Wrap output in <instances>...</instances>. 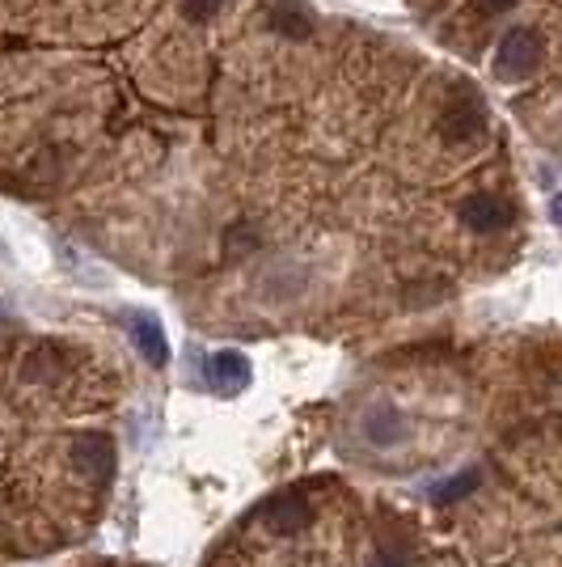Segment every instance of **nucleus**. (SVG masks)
I'll list each match as a JSON object with an SVG mask.
<instances>
[{"label":"nucleus","instance_id":"7ed1b4c3","mask_svg":"<svg viewBox=\"0 0 562 567\" xmlns=\"http://www.w3.org/2000/svg\"><path fill=\"white\" fill-rule=\"evenodd\" d=\"M72 462H76V471L90 474V478H111V474H115V441H111V436H102V432L76 436V445H72Z\"/></svg>","mask_w":562,"mask_h":567},{"label":"nucleus","instance_id":"39448f33","mask_svg":"<svg viewBox=\"0 0 562 567\" xmlns=\"http://www.w3.org/2000/svg\"><path fill=\"white\" fill-rule=\"evenodd\" d=\"M440 132H445L448 141H473V136H482L487 132V111H482V102H452L448 106L445 123H440Z\"/></svg>","mask_w":562,"mask_h":567},{"label":"nucleus","instance_id":"423d86ee","mask_svg":"<svg viewBox=\"0 0 562 567\" xmlns=\"http://www.w3.org/2000/svg\"><path fill=\"white\" fill-rule=\"evenodd\" d=\"M267 25L283 34V39H309L313 34V18L305 13V4L301 0H275L271 9H267Z\"/></svg>","mask_w":562,"mask_h":567},{"label":"nucleus","instance_id":"20e7f679","mask_svg":"<svg viewBox=\"0 0 562 567\" xmlns=\"http://www.w3.org/2000/svg\"><path fill=\"white\" fill-rule=\"evenodd\" d=\"M461 225L473 234H495V229H508L512 225V208L495 195H469L461 204Z\"/></svg>","mask_w":562,"mask_h":567},{"label":"nucleus","instance_id":"0eeeda50","mask_svg":"<svg viewBox=\"0 0 562 567\" xmlns=\"http://www.w3.org/2000/svg\"><path fill=\"white\" fill-rule=\"evenodd\" d=\"M127 327H132V339H136V348L144 352V360L162 369L165 360H169V343H165V331L157 327V318H148V313H127Z\"/></svg>","mask_w":562,"mask_h":567},{"label":"nucleus","instance_id":"f03ea898","mask_svg":"<svg viewBox=\"0 0 562 567\" xmlns=\"http://www.w3.org/2000/svg\"><path fill=\"white\" fill-rule=\"evenodd\" d=\"M262 520H267L271 534H301L309 520H313V508H309V499L301 492H283V496L267 499Z\"/></svg>","mask_w":562,"mask_h":567},{"label":"nucleus","instance_id":"6e6552de","mask_svg":"<svg viewBox=\"0 0 562 567\" xmlns=\"http://www.w3.org/2000/svg\"><path fill=\"white\" fill-rule=\"evenodd\" d=\"M208 378L211 385H229V390H246L250 385V360L241 352H216L208 360Z\"/></svg>","mask_w":562,"mask_h":567},{"label":"nucleus","instance_id":"f257e3e1","mask_svg":"<svg viewBox=\"0 0 562 567\" xmlns=\"http://www.w3.org/2000/svg\"><path fill=\"white\" fill-rule=\"evenodd\" d=\"M538 60H541L538 34L524 30V25H516V30H508L499 39V48H495V76L499 81H524L529 72L538 69Z\"/></svg>","mask_w":562,"mask_h":567},{"label":"nucleus","instance_id":"1a4fd4ad","mask_svg":"<svg viewBox=\"0 0 562 567\" xmlns=\"http://www.w3.org/2000/svg\"><path fill=\"white\" fill-rule=\"evenodd\" d=\"M402 432H406V424H402V415L394 406H376L373 415L364 420V436L373 445H394V441H402Z\"/></svg>","mask_w":562,"mask_h":567},{"label":"nucleus","instance_id":"9b49d317","mask_svg":"<svg viewBox=\"0 0 562 567\" xmlns=\"http://www.w3.org/2000/svg\"><path fill=\"white\" fill-rule=\"evenodd\" d=\"M220 4H225V0H187L183 9H187L190 22H208V18H216V13H220Z\"/></svg>","mask_w":562,"mask_h":567},{"label":"nucleus","instance_id":"9d476101","mask_svg":"<svg viewBox=\"0 0 562 567\" xmlns=\"http://www.w3.org/2000/svg\"><path fill=\"white\" fill-rule=\"evenodd\" d=\"M478 483H482V474L478 471L452 474V478H445V483H436V487H431V504H457V499H466Z\"/></svg>","mask_w":562,"mask_h":567},{"label":"nucleus","instance_id":"ddd939ff","mask_svg":"<svg viewBox=\"0 0 562 567\" xmlns=\"http://www.w3.org/2000/svg\"><path fill=\"white\" fill-rule=\"evenodd\" d=\"M512 4L516 0H478V13H487V18H491V13H508Z\"/></svg>","mask_w":562,"mask_h":567},{"label":"nucleus","instance_id":"f8f14e48","mask_svg":"<svg viewBox=\"0 0 562 567\" xmlns=\"http://www.w3.org/2000/svg\"><path fill=\"white\" fill-rule=\"evenodd\" d=\"M373 567H415V564H410V559H402V555H389V550H376Z\"/></svg>","mask_w":562,"mask_h":567}]
</instances>
